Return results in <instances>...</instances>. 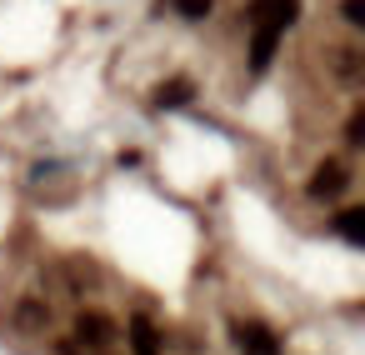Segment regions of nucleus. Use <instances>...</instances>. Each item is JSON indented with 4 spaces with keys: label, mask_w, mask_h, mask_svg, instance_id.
I'll use <instances>...</instances> for the list:
<instances>
[{
    "label": "nucleus",
    "mask_w": 365,
    "mask_h": 355,
    "mask_svg": "<svg viewBox=\"0 0 365 355\" xmlns=\"http://www.w3.org/2000/svg\"><path fill=\"white\" fill-rule=\"evenodd\" d=\"M300 16L295 0H250V21L255 31H270V36H285V26Z\"/></svg>",
    "instance_id": "obj_1"
},
{
    "label": "nucleus",
    "mask_w": 365,
    "mask_h": 355,
    "mask_svg": "<svg viewBox=\"0 0 365 355\" xmlns=\"http://www.w3.org/2000/svg\"><path fill=\"white\" fill-rule=\"evenodd\" d=\"M235 340H240V350H245V355H280L275 330H265V325H255V320L235 325Z\"/></svg>",
    "instance_id": "obj_2"
},
{
    "label": "nucleus",
    "mask_w": 365,
    "mask_h": 355,
    "mask_svg": "<svg viewBox=\"0 0 365 355\" xmlns=\"http://www.w3.org/2000/svg\"><path fill=\"white\" fill-rule=\"evenodd\" d=\"M345 180H350V170H345L340 160H330V165H320V170L310 175V195H315V200L340 195V190H345Z\"/></svg>",
    "instance_id": "obj_3"
},
{
    "label": "nucleus",
    "mask_w": 365,
    "mask_h": 355,
    "mask_svg": "<svg viewBox=\"0 0 365 355\" xmlns=\"http://www.w3.org/2000/svg\"><path fill=\"white\" fill-rule=\"evenodd\" d=\"M130 345H135V355H160V335H155V325L145 315L130 320Z\"/></svg>",
    "instance_id": "obj_4"
},
{
    "label": "nucleus",
    "mask_w": 365,
    "mask_h": 355,
    "mask_svg": "<svg viewBox=\"0 0 365 355\" xmlns=\"http://www.w3.org/2000/svg\"><path fill=\"white\" fill-rule=\"evenodd\" d=\"M335 230H340L350 245H365V210H360V205L340 210V215H335Z\"/></svg>",
    "instance_id": "obj_5"
},
{
    "label": "nucleus",
    "mask_w": 365,
    "mask_h": 355,
    "mask_svg": "<svg viewBox=\"0 0 365 355\" xmlns=\"http://www.w3.org/2000/svg\"><path fill=\"white\" fill-rule=\"evenodd\" d=\"M275 46H280V36L255 31V41H250V71H265V66H270V56H275Z\"/></svg>",
    "instance_id": "obj_6"
},
{
    "label": "nucleus",
    "mask_w": 365,
    "mask_h": 355,
    "mask_svg": "<svg viewBox=\"0 0 365 355\" xmlns=\"http://www.w3.org/2000/svg\"><path fill=\"white\" fill-rule=\"evenodd\" d=\"M76 335H81L86 345H106V340H110V325H106V315H81V320H76Z\"/></svg>",
    "instance_id": "obj_7"
},
{
    "label": "nucleus",
    "mask_w": 365,
    "mask_h": 355,
    "mask_svg": "<svg viewBox=\"0 0 365 355\" xmlns=\"http://www.w3.org/2000/svg\"><path fill=\"white\" fill-rule=\"evenodd\" d=\"M190 96H195V86H190V81H175V86H165L155 101H160V106H185Z\"/></svg>",
    "instance_id": "obj_8"
},
{
    "label": "nucleus",
    "mask_w": 365,
    "mask_h": 355,
    "mask_svg": "<svg viewBox=\"0 0 365 355\" xmlns=\"http://www.w3.org/2000/svg\"><path fill=\"white\" fill-rule=\"evenodd\" d=\"M185 21H200V16H210V0H180V6H175Z\"/></svg>",
    "instance_id": "obj_9"
},
{
    "label": "nucleus",
    "mask_w": 365,
    "mask_h": 355,
    "mask_svg": "<svg viewBox=\"0 0 365 355\" xmlns=\"http://www.w3.org/2000/svg\"><path fill=\"white\" fill-rule=\"evenodd\" d=\"M350 145H365V110L350 115Z\"/></svg>",
    "instance_id": "obj_10"
},
{
    "label": "nucleus",
    "mask_w": 365,
    "mask_h": 355,
    "mask_svg": "<svg viewBox=\"0 0 365 355\" xmlns=\"http://www.w3.org/2000/svg\"><path fill=\"white\" fill-rule=\"evenodd\" d=\"M345 21H355V26L365 21V0H345Z\"/></svg>",
    "instance_id": "obj_11"
}]
</instances>
